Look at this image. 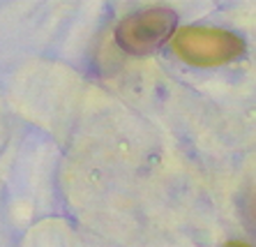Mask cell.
Instances as JSON below:
<instances>
[{
	"mask_svg": "<svg viewBox=\"0 0 256 247\" xmlns=\"http://www.w3.org/2000/svg\"><path fill=\"white\" fill-rule=\"evenodd\" d=\"M180 60L194 67H220L244 54V40L231 30L206 28V26H185L176 32L171 42Z\"/></svg>",
	"mask_w": 256,
	"mask_h": 247,
	"instance_id": "cell-1",
	"label": "cell"
},
{
	"mask_svg": "<svg viewBox=\"0 0 256 247\" xmlns=\"http://www.w3.org/2000/svg\"><path fill=\"white\" fill-rule=\"evenodd\" d=\"M176 21V12L168 7H148L120 21L116 28V42L125 54L148 56L173 35Z\"/></svg>",
	"mask_w": 256,
	"mask_h": 247,
	"instance_id": "cell-2",
	"label": "cell"
},
{
	"mask_svg": "<svg viewBox=\"0 0 256 247\" xmlns=\"http://www.w3.org/2000/svg\"><path fill=\"white\" fill-rule=\"evenodd\" d=\"M224 247H250L247 242H240V240H231V242H226Z\"/></svg>",
	"mask_w": 256,
	"mask_h": 247,
	"instance_id": "cell-3",
	"label": "cell"
}]
</instances>
